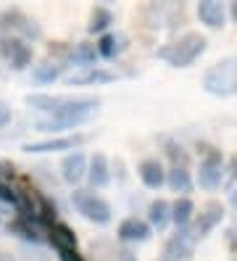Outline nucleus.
Wrapping results in <instances>:
<instances>
[{
  "label": "nucleus",
  "instance_id": "f8f14e48",
  "mask_svg": "<svg viewBox=\"0 0 237 261\" xmlns=\"http://www.w3.org/2000/svg\"><path fill=\"white\" fill-rule=\"evenodd\" d=\"M85 177H87V156L82 150L66 153V156L61 159V179L76 190L85 182Z\"/></svg>",
  "mask_w": 237,
  "mask_h": 261
},
{
  "label": "nucleus",
  "instance_id": "f257e3e1",
  "mask_svg": "<svg viewBox=\"0 0 237 261\" xmlns=\"http://www.w3.org/2000/svg\"><path fill=\"white\" fill-rule=\"evenodd\" d=\"M100 109V98L95 95H82L79 98L76 106H71V109H63V111H56L50 116H37L35 121H32V129L37 132H66V129H74L79 124H85V121Z\"/></svg>",
  "mask_w": 237,
  "mask_h": 261
},
{
  "label": "nucleus",
  "instance_id": "a878e982",
  "mask_svg": "<svg viewBox=\"0 0 237 261\" xmlns=\"http://www.w3.org/2000/svg\"><path fill=\"white\" fill-rule=\"evenodd\" d=\"M111 24H114V13H111L106 6H98V8H92V13H90L87 32L100 37V35H106L108 29H111Z\"/></svg>",
  "mask_w": 237,
  "mask_h": 261
},
{
  "label": "nucleus",
  "instance_id": "dca6fc26",
  "mask_svg": "<svg viewBox=\"0 0 237 261\" xmlns=\"http://www.w3.org/2000/svg\"><path fill=\"white\" fill-rule=\"evenodd\" d=\"M137 177L142 179V185L150 190H161L166 185V166L158 159H142L137 164Z\"/></svg>",
  "mask_w": 237,
  "mask_h": 261
},
{
  "label": "nucleus",
  "instance_id": "cd10ccee",
  "mask_svg": "<svg viewBox=\"0 0 237 261\" xmlns=\"http://www.w3.org/2000/svg\"><path fill=\"white\" fill-rule=\"evenodd\" d=\"M0 203H6L11 208H16L19 203V188H16V182H0Z\"/></svg>",
  "mask_w": 237,
  "mask_h": 261
},
{
  "label": "nucleus",
  "instance_id": "7ed1b4c3",
  "mask_svg": "<svg viewBox=\"0 0 237 261\" xmlns=\"http://www.w3.org/2000/svg\"><path fill=\"white\" fill-rule=\"evenodd\" d=\"M71 206L76 208V214H82L87 222L98 224V227H106V224H111V219H114L111 203L90 188H76L71 193Z\"/></svg>",
  "mask_w": 237,
  "mask_h": 261
},
{
  "label": "nucleus",
  "instance_id": "4468645a",
  "mask_svg": "<svg viewBox=\"0 0 237 261\" xmlns=\"http://www.w3.org/2000/svg\"><path fill=\"white\" fill-rule=\"evenodd\" d=\"M153 235V229L145 219H137V217H126L119 222L116 227V238L124 243V245H135V243H148Z\"/></svg>",
  "mask_w": 237,
  "mask_h": 261
},
{
  "label": "nucleus",
  "instance_id": "f704fd0d",
  "mask_svg": "<svg viewBox=\"0 0 237 261\" xmlns=\"http://www.w3.org/2000/svg\"><path fill=\"white\" fill-rule=\"evenodd\" d=\"M229 172H232V177H234V182H237V156L229 159Z\"/></svg>",
  "mask_w": 237,
  "mask_h": 261
},
{
  "label": "nucleus",
  "instance_id": "aec40b11",
  "mask_svg": "<svg viewBox=\"0 0 237 261\" xmlns=\"http://www.w3.org/2000/svg\"><path fill=\"white\" fill-rule=\"evenodd\" d=\"M198 19L208 29H221L227 21V6L221 0H200L198 3Z\"/></svg>",
  "mask_w": 237,
  "mask_h": 261
},
{
  "label": "nucleus",
  "instance_id": "423d86ee",
  "mask_svg": "<svg viewBox=\"0 0 237 261\" xmlns=\"http://www.w3.org/2000/svg\"><path fill=\"white\" fill-rule=\"evenodd\" d=\"M90 137L85 132H74V135H58V137H45V140H32L24 143V153H71L79 150Z\"/></svg>",
  "mask_w": 237,
  "mask_h": 261
},
{
  "label": "nucleus",
  "instance_id": "5701e85b",
  "mask_svg": "<svg viewBox=\"0 0 237 261\" xmlns=\"http://www.w3.org/2000/svg\"><path fill=\"white\" fill-rule=\"evenodd\" d=\"M69 64H74V66H79V69H90V66H95V64H98V50H95V42L82 40V42L71 45Z\"/></svg>",
  "mask_w": 237,
  "mask_h": 261
},
{
  "label": "nucleus",
  "instance_id": "473e14b6",
  "mask_svg": "<svg viewBox=\"0 0 237 261\" xmlns=\"http://www.w3.org/2000/svg\"><path fill=\"white\" fill-rule=\"evenodd\" d=\"M227 245L232 248V253H237V229H227Z\"/></svg>",
  "mask_w": 237,
  "mask_h": 261
},
{
  "label": "nucleus",
  "instance_id": "7c9ffc66",
  "mask_svg": "<svg viewBox=\"0 0 237 261\" xmlns=\"http://www.w3.org/2000/svg\"><path fill=\"white\" fill-rule=\"evenodd\" d=\"M11 106L6 103V100H0V129H6L8 127V121H11Z\"/></svg>",
  "mask_w": 237,
  "mask_h": 261
},
{
  "label": "nucleus",
  "instance_id": "2f4dec72",
  "mask_svg": "<svg viewBox=\"0 0 237 261\" xmlns=\"http://www.w3.org/2000/svg\"><path fill=\"white\" fill-rule=\"evenodd\" d=\"M58 261H85V256L79 251H63V253H58Z\"/></svg>",
  "mask_w": 237,
  "mask_h": 261
},
{
  "label": "nucleus",
  "instance_id": "0eeeda50",
  "mask_svg": "<svg viewBox=\"0 0 237 261\" xmlns=\"http://www.w3.org/2000/svg\"><path fill=\"white\" fill-rule=\"evenodd\" d=\"M0 61L13 71H27L32 66V48L19 37H0Z\"/></svg>",
  "mask_w": 237,
  "mask_h": 261
},
{
  "label": "nucleus",
  "instance_id": "6e6552de",
  "mask_svg": "<svg viewBox=\"0 0 237 261\" xmlns=\"http://www.w3.org/2000/svg\"><path fill=\"white\" fill-rule=\"evenodd\" d=\"M224 217H227V211H224V206H221V201H205L203 208H200V214H195L193 224H190V232H193L195 240L208 238L214 229L221 224V219H224Z\"/></svg>",
  "mask_w": 237,
  "mask_h": 261
},
{
  "label": "nucleus",
  "instance_id": "bb28decb",
  "mask_svg": "<svg viewBox=\"0 0 237 261\" xmlns=\"http://www.w3.org/2000/svg\"><path fill=\"white\" fill-rule=\"evenodd\" d=\"M164 150H166L171 166H187V164H190V153H187L177 140H166V143H164Z\"/></svg>",
  "mask_w": 237,
  "mask_h": 261
},
{
  "label": "nucleus",
  "instance_id": "f3484780",
  "mask_svg": "<svg viewBox=\"0 0 237 261\" xmlns=\"http://www.w3.org/2000/svg\"><path fill=\"white\" fill-rule=\"evenodd\" d=\"M116 80V74L114 71H108L103 66H90V69H79L74 71L66 85L69 87H85V85H108V82H114Z\"/></svg>",
  "mask_w": 237,
  "mask_h": 261
},
{
  "label": "nucleus",
  "instance_id": "39448f33",
  "mask_svg": "<svg viewBox=\"0 0 237 261\" xmlns=\"http://www.w3.org/2000/svg\"><path fill=\"white\" fill-rule=\"evenodd\" d=\"M0 37H19L24 42L42 40V27L27 16L21 8H8L0 13Z\"/></svg>",
  "mask_w": 237,
  "mask_h": 261
},
{
  "label": "nucleus",
  "instance_id": "f03ea898",
  "mask_svg": "<svg viewBox=\"0 0 237 261\" xmlns=\"http://www.w3.org/2000/svg\"><path fill=\"white\" fill-rule=\"evenodd\" d=\"M205 48H208V40H205L200 32H187L177 42L164 45L155 56L169 61V66H174V69H187L205 53Z\"/></svg>",
  "mask_w": 237,
  "mask_h": 261
},
{
  "label": "nucleus",
  "instance_id": "e433bc0d",
  "mask_svg": "<svg viewBox=\"0 0 237 261\" xmlns=\"http://www.w3.org/2000/svg\"><path fill=\"white\" fill-rule=\"evenodd\" d=\"M229 16H232V21H237V0L229 3Z\"/></svg>",
  "mask_w": 237,
  "mask_h": 261
},
{
  "label": "nucleus",
  "instance_id": "1a4fd4ad",
  "mask_svg": "<svg viewBox=\"0 0 237 261\" xmlns=\"http://www.w3.org/2000/svg\"><path fill=\"white\" fill-rule=\"evenodd\" d=\"M224 179V159L216 148H205L203 150V161L198 169V182L203 190H216Z\"/></svg>",
  "mask_w": 237,
  "mask_h": 261
},
{
  "label": "nucleus",
  "instance_id": "9b49d317",
  "mask_svg": "<svg viewBox=\"0 0 237 261\" xmlns=\"http://www.w3.org/2000/svg\"><path fill=\"white\" fill-rule=\"evenodd\" d=\"M193 253H195V238L190 232V227L177 229V235H171L161 251V256H166L169 261H190Z\"/></svg>",
  "mask_w": 237,
  "mask_h": 261
},
{
  "label": "nucleus",
  "instance_id": "2eb2a0df",
  "mask_svg": "<svg viewBox=\"0 0 237 261\" xmlns=\"http://www.w3.org/2000/svg\"><path fill=\"white\" fill-rule=\"evenodd\" d=\"M45 240L56 248V253H63V251H79V240H76V232L66 224V222H56L45 229Z\"/></svg>",
  "mask_w": 237,
  "mask_h": 261
},
{
  "label": "nucleus",
  "instance_id": "c85d7f7f",
  "mask_svg": "<svg viewBox=\"0 0 237 261\" xmlns=\"http://www.w3.org/2000/svg\"><path fill=\"white\" fill-rule=\"evenodd\" d=\"M19 172H16V166H13V161H8V159H3L0 161V182H19Z\"/></svg>",
  "mask_w": 237,
  "mask_h": 261
},
{
  "label": "nucleus",
  "instance_id": "ddd939ff",
  "mask_svg": "<svg viewBox=\"0 0 237 261\" xmlns=\"http://www.w3.org/2000/svg\"><path fill=\"white\" fill-rule=\"evenodd\" d=\"M111 161L106 159V153H92L87 159V177L85 182L90 185V190H103L106 185H111Z\"/></svg>",
  "mask_w": 237,
  "mask_h": 261
},
{
  "label": "nucleus",
  "instance_id": "4be33fe9",
  "mask_svg": "<svg viewBox=\"0 0 237 261\" xmlns=\"http://www.w3.org/2000/svg\"><path fill=\"white\" fill-rule=\"evenodd\" d=\"M166 185L174 193H182V198H187V193H193V188H195L193 172L187 166H171V169H166Z\"/></svg>",
  "mask_w": 237,
  "mask_h": 261
},
{
  "label": "nucleus",
  "instance_id": "a211bd4d",
  "mask_svg": "<svg viewBox=\"0 0 237 261\" xmlns=\"http://www.w3.org/2000/svg\"><path fill=\"white\" fill-rule=\"evenodd\" d=\"M126 48H129V37H126L124 32H106L98 37V42H95V50H98V58H116L121 56Z\"/></svg>",
  "mask_w": 237,
  "mask_h": 261
},
{
  "label": "nucleus",
  "instance_id": "c9c22d12",
  "mask_svg": "<svg viewBox=\"0 0 237 261\" xmlns=\"http://www.w3.org/2000/svg\"><path fill=\"white\" fill-rule=\"evenodd\" d=\"M0 261H19V258H16V256H11L8 251H0Z\"/></svg>",
  "mask_w": 237,
  "mask_h": 261
},
{
  "label": "nucleus",
  "instance_id": "4c0bfd02",
  "mask_svg": "<svg viewBox=\"0 0 237 261\" xmlns=\"http://www.w3.org/2000/svg\"><path fill=\"white\" fill-rule=\"evenodd\" d=\"M0 224H3V219H0Z\"/></svg>",
  "mask_w": 237,
  "mask_h": 261
},
{
  "label": "nucleus",
  "instance_id": "9d476101",
  "mask_svg": "<svg viewBox=\"0 0 237 261\" xmlns=\"http://www.w3.org/2000/svg\"><path fill=\"white\" fill-rule=\"evenodd\" d=\"M82 95H50V93H35V95H27V106L35 109L40 116H50L56 111L63 109H71V106L79 103Z\"/></svg>",
  "mask_w": 237,
  "mask_h": 261
},
{
  "label": "nucleus",
  "instance_id": "72a5a7b5",
  "mask_svg": "<svg viewBox=\"0 0 237 261\" xmlns=\"http://www.w3.org/2000/svg\"><path fill=\"white\" fill-rule=\"evenodd\" d=\"M229 203H232V206H237V182L229 188Z\"/></svg>",
  "mask_w": 237,
  "mask_h": 261
},
{
  "label": "nucleus",
  "instance_id": "b1692460",
  "mask_svg": "<svg viewBox=\"0 0 237 261\" xmlns=\"http://www.w3.org/2000/svg\"><path fill=\"white\" fill-rule=\"evenodd\" d=\"M169 222H171V203L169 201H164V198H155V201L148 206V224H150V229H166L169 227Z\"/></svg>",
  "mask_w": 237,
  "mask_h": 261
},
{
  "label": "nucleus",
  "instance_id": "393cba45",
  "mask_svg": "<svg viewBox=\"0 0 237 261\" xmlns=\"http://www.w3.org/2000/svg\"><path fill=\"white\" fill-rule=\"evenodd\" d=\"M193 219H195V203L190 201V198H177V201L171 203V222L177 224V229L190 227Z\"/></svg>",
  "mask_w": 237,
  "mask_h": 261
},
{
  "label": "nucleus",
  "instance_id": "412c9836",
  "mask_svg": "<svg viewBox=\"0 0 237 261\" xmlns=\"http://www.w3.org/2000/svg\"><path fill=\"white\" fill-rule=\"evenodd\" d=\"M63 71H66L63 64H56V61H50V58H42L40 64L32 66V80H35L37 85H53L63 76Z\"/></svg>",
  "mask_w": 237,
  "mask_h": 261
},
{
  "label": "nucleus",
  "instance_id": "20e7f679",
  "mask_svg": "<svg viewBox=\"0 0 237 261\" xmlns=\"http://www.w3.org/2000/svg\"><path fill=\"white\" fill-rule=\"evenodd\" d=\"M203 90L219 98L237 95V61L224 58L203 74Z\"/></svg>",
  "mask_w": 237,
  "mask_h": 261
},
{
  "label": "nucleus",
  "instance_id": "6ab92c4d",
  "mask_svg": "<svg viewBox=\"0 0 237 261\" xmlns=\"http://www.w3.org/2000/svg\"><path fill=\"white\" fill-rule=\"evenodd\" d=\"M6 229H8L11 235L21 238L24 243H32V245H40V243H45V229H42L40 224H35L32 219L16 217V219H11V222L6 224Z\"/></svg>",
  "mask_w": 237,
  "mask_h": 261
},
{
  "label": "nucleus",
  "instance_id": "c756f323",
  "mask_svg": "<svg viewBox=\"0 0 237 261\" xmlns=\"http://www.w3.org/2000/svg\"><path fill=\"white\" fill-rule=\"evenodd\" d=\"M108 258L111 261H137V256H135L132 248H114Z\"/></svg>",
  "mask_w": 237,
  "mask_h": 261
}]
</instances>
